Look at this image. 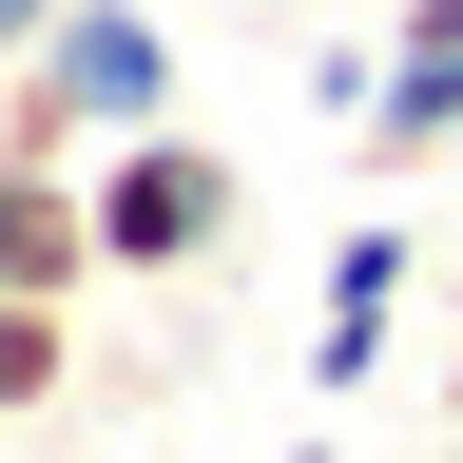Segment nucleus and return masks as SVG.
<instances>
[{
    "label": "nucleus",
    "mask_w": 463,
    "mask_h": 463,
    "mask_svg": "<svg viewBox=\"0 0 463 463\" xmlns=\"http://www.w3.org/2000/svg\"><path fill=\"white\" fill-rule=\"evenodd\" d=\"M232 232H251V174H232L194 116H155V136H116V155H97V270H116V289L213 270Z\"/></svg>",
    "instance_id": "obj_2"
},
{
    "label": "nucleus",
    "mask_w": 463,
    "mask_h": 463,
    "mask_svg": "<svg viewBox=\"0 0 463 463\" xmlns=\"http://www.w3.org/2000/svg\"><path fill=\"white\" fill-rule=\"evenodd\" d=\"M39 20H58V0H0V58H39Z\"/></svg>",
    "instance_id": "obj_6"
},
{
    "label": "nucleus",
    "mask_w": 463,
    "mask_h": 463,
    "mask_svg": "<svg viewBox=\"0 0 463 463\" xmlns=\"http://www.w3.org/2000/svg\"><path fill=\"white\" fill-rule=\"evenodd\" d=\"M174 116V20L155 0H58L39 20V58H0V136L20 155H116V136H155Z\"/></svg>",
    "instance_id": "obj_1"
},
{
    "label": "nucleus",
    "mask_w": 463,
    "mask_h": 463,
    "mask_svg": "<svg viewBox=\"0 0 463 463\" xmlns=\"http://www.w3.org/2000/svg\"><path fill=\"white\" fill-rule=\"evenodd\" d=\"M386 309H405V232H347V251H328V309H309V405H347L386 367Z\"/></svg>",
    "instance_id": "obj_4"
},
{
    "label": "nucleus",
    "mask_w": 463,
    "mask_h": 463,
    "mask_svg": "<svg viewBox=\"0 0 463 463\" xmlns=\"http://www.w3.org/2000/svg\"><path fill=\"white\" fill-rule=\"evenodd\" d=\"M289 463H347V444H328V425H309V444H289Z\"/></svg>",
    "instance_id": "obj_7"
},
{
    "label": "nucleus",
    "mask_w": 463,
    "mask_h": 463,
    "mask_svg": "<svg viewBox=\"0 0 463 463\" xmlns=\"http://www.w3.org/2000/svg\"><path fill=\"white\" fill-rule=\"evenodd\" d=\"M58 386H78V347H58V309H39V289H0V425H39Z\"/></svg>",
    "instance_id": "obj_5"
},
{
    "label": "nucleus",
    "mask_w": 463,
    "mask_h": 463,
    "mask_svg": "<svg viewBox=\"0 0 463 463\" xmlns=\"http://www.w3.org/2000/svg\"><path fill=\"white\" fill-rule=\"evenodd\" d=\"M0 289H39V309L116 289V270H97V174H78V155H20V136H0Z\"/></svg>",
    "instance_id": "obj_3"
},
{
    "label": "nucleus",
    "mask_w": 463,
    "mask_h": 463,
    "mask_svg": "<svg viewBox=\"0 0 463 463\" xmlns=\"http://www.w3.org/2000/svg\"><path fill=\"white\" fill-rule=\"evenodd\" d=\"M444 463H463V444H444Z\"/></svg>",
    "instance_id": "obj_9"
},
{
    "label": "nucleus",
    "mask_w": 463,
    "mask_h": 463,
    "mask_svg": "<svg viewBox=\"0 0 463 463\" xmlns=\"http://www.w3.org/2000/svg\"><path fill=\"white\" fill-rule=\"evenodd\" d=\"M174 463H194V444H174Z\"/></svg>",
    "instance_id": "obj_8"
}]
</instances>
